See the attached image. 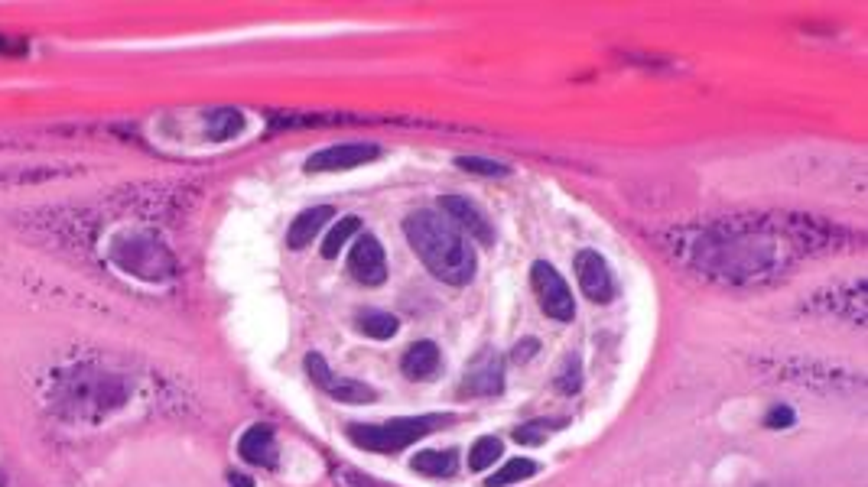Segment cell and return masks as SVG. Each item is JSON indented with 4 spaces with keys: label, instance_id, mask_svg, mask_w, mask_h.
<instances>
[{
    "label": "cell",
    "instance_id": "6da1fadb",
    "mask_svg": "<svg viewBox=\"0 0 868 487\" xmlns=\"http://www.w3.org/2000/svg\"><path fill=\"white\" fill-rule=\"evenodd\" d=\"M404 234H407V244L413 247V254L423 260V267L430 270L436 280H443L449 286L472 283L475 250L469 238H465L443 212H430V208L410 212L404 221Z\"/></svg>",
    "mask_w": 868,
    "mask_h": 487
},
{
    "label": "cell",
    "instance_id": "7a4b0ae2",
    "mask_svg": "<svg viewBox=\"0 0 868 487\" xmlns=\"http://www.w3.org/2000/svg\"><path fill=\"white\" fill-rule=\"evenodd\" d=\"M446 423L449 416H397L387 419V423H352L348 439L365 452H400L413 442L433 436Z\"/></svg>",
    "mask_w": 868,
    "mask_h": 487
},
{
    "label": "cell",
    "instance_id": "3957f363",
    "mask_svg": "<svg viewBox=\"0 0 868 487\" xmlns=\"http://www.w3.org/2000/svg\"><path fill=\"white\" fill-rule=\"evenodd\" d=\"M111 257L121 263L127 273L140 276L147 283H160L173 273V257L153 234L124 231L111 241Z\"/></svg>",
    "mask_w": 868,
    "mask_h": 487
},
{
    "label": "cell",
    "instance_id": "277c9868",
    "mask_svg": "<svg viewBox=\"0 0 868 487\" xmlns=\"http://www.w3.org/2000/svg\"><path fill=\"white\" fill-rule=\"evenodd\" d=\"M530 283H534V293L540 299V309L550 315L556 322H573L576 315V299L569 293L566 280L560 276V270L553 267L547 260H537L530 267Z\"/></svg>",
    "mask_w": 868,
    "mask_h": 487
},
{
    "label": "cell",
    "instance_id": "5b68a950",
    "mask_svg": "<svg viewBox=\"0 0 868 487\" xmlns=\"http://www.w3.org/2000/svg\"><path fill=\"white\" fill-rule=\"evenodd\" d=\"M306 374L313 377V384L322 393H329V397L339 400V403H374V400H378V393H374L368 384H361V380L332 374V367L326 364V358L316 354V351L306 354Z\"/></svg>",
    "mask_w": 868,
    "mask_h": 487
},
{
    "label": "cell",
    "instance_id": "8992f818",
    "mask_svg": "<svg viewBox=\"0 0 868 487\" xmlns=\"http://www.w3.org/2000/svg\"><path fill=\"white\" fill-rule=\"evenodd\" d=\"M573 267H576V280L582 293H586V299L599 302V306L615 299V276L599 250H579Z\"/></svg>",
    "mask_w": 868,
    "mask_h": 487
},
{
    "label": "cell",
    "instance_id": "52a82bcc",
    "mask_svg": "<svg viewBox=\"0 0 868 487\" xmlns=\"http://www.w3.org/2000/svg\"><path fill=\"white\" fill-rule=\"evenodd\" d=\"M504 387V364L495 348H482L462 374L465 397H495Z\"/></svg>",
    "mask_w": 868,
    "mask_h": 487
},
{
    "label": "cell",
    "instance_id": "ba28073f",
    "mask_svg": "<svg viewBox=\"0 0 868 487\" xmlns=\"http://www.w3.org/2000/svg\"><path fill=\"white\" fill-rule=\"evenodd\" d=\"M378 156H381V147H374V143H339V147H326L313 153L303 163V169L306 173H339V169L365 166L371 160H378Z\"/></svg>",
    "mask_w": 868,
    "mask_h": 487
},
{
    "label": "cell",
    "instance_id": "9c48e42d",
    "mask_svg": "<svg viewBox=\"0 0 868 487\" xmlns=\"http://www.w3.org/2000/svg\"><path fill=\"white\" fill-rule=\"evenodd\" d=\"M348 273H352L361 286H381L387 280L384 247L374 234H361L355 241L352 254H348Z\"/></svg>",
    "mask_w": 868,
    "mask_h": 487
},
{
    "label": "cell",
    "instance_id": "30bf717a",
    "mask_svg": "<svg viewBox=\"0 0 868 487\" xmlns=\"http://www.w3.org/2000/svg\"><path fill=\"white\" fill-rule=\"evenodd\" d=\"M439 205H443V215L456 225L465 238H475L478 244H495V228H491V221L482 215V208L472 205L469 199H462V195H443L439 199Z\"/></svg>",
    "mask_w": 868,
    "mask_h": 487
},
{
    "label": "cell",
    "instance_id": "8fae6325",
    "mask_svg": "<svg viewBox=\"0 0 868 487\" xmlns=\"http://www.w3.org/2000/svg\"><path fill=\"white\" fill-rule=\"evenodd\" d=\"M238 452H241L244 462H251V465H257V468H277V455H280V452H277L274 429L264 426V423L251 426V429L241 436Z\"/></svg>",
    "mask_w": 868,
    "mask_h": 487
},
{
    "label": "cell",
    "instance_id": "7c38bea8",
    "mask_svg": "<svg viewBox=\"0 0 868 487\" xmlns=\"http://www.w3.org/2000/svg\"><path fill=\"white\" fill-rule=\"evenodd\" d=\"M332 205H316V208H306V212H300L293 218V225L287 231V244L290 250H303L306 244L316 241V234L322 231L332 221Z\"/></svg>",
    "mask_w": 868,
    "mask_h": 487
},
{
    "label": "cell",
    "instance_id": "4fadbf2b",
    "mask_svg": "<svg viewBox=\"0 0 868 487\" xmlns=\"http://www.w3.org/2000/svg\"><path fill=\"white\" fill-rule=\"evenodd\" d=\"M436 371H439V348L433 345V341H417V345L407 348L404 374L410 380H426V377H433Z\"/></svg>",
    "mask_w": 868,
    "mask_h": 487
},
{
    "label": "cell",
    "instance_id": "5bb4252c",
    "mask_svg": "<svg viewBox=\"0 0 868 487\" xmlns=\"http://www.w3.org/2000/svg\"><path fill=\"white\" fill-rule=\"evenodd\" d=\"M410 468L417 471V475H426V478H452L456 475V452H433V449H426V452H417L413 455V462H410Z\"/></svg>",
    "mask_w": 868,
    "mask_h": 487
},
{
    "label": "cell",
    "instance_id": "9a60e30c",
    "mask_svg": "<svg viewBox=\"0 0 868 487\" xmlns=\"http://www.w3.org/2000/svg\"><path fill=\"white\" fill-rule=\"evenodd\" d=\"M355 325H358L361 335H368V338H374V341L394 338L397 328H400L397 315H391V312H374V309H371V312H361Z\"/></svg>",
    "mask_w": 868,
    "mask_h": 487
},
{
    "label": "cell",
    "instance_id": "2e32d148",
    "mask_svg": "<svg viewBox=\"0 0 868 487\" xmlns=\"http://www.w3.org/2000/svg\"><path fill=\"white\" fill-rule=\"evenodd\" d=\"M241 130H244V117H241V111H235V108H218V111L209 114V137H212L215 143L238 137Z\"/></svg>",
    "mask_w": 868,
    "mask_h": 487
},
{
    "label": "cell",
    "instance_id": "e0dca14e",
    "mask_svg": "<svg viewBox=\"0 0 868 487\" xmlns=\"http://www.w3.org/2000/svg\"><path fill=\"white\" fill-rule=\"evenodd\" d=\"M534 475H537V462H530V458H511V462H504L495 475L485 481V487H508V484L527 481Z\"/></svg>",
    "mask_w": 868,
    "mask_h": 487
},
{
    "label": "cell",
    "instance_id": "ac0fdd59",
    "mask_svg": "<svg viewBox=\"0 0 868 487\" xmlns=\"http://www.w3.org/2000/svg\"><path fill=\"white\" fill-rule=\"evenodd\" d=\"M358 228H361V218H355V215H348V218L339 221V225H332L329 234H326V241H322V257H326V260L339 257L342 247L358 234Z\"/></svg>",
    "mask_w": 868,
    "mask_h": 487
},
{
    "label": "cell",
    "instance_id": "d6986e66",
    "mask_svg": "<svg viewBox=\"0 0 868 487\" xmlns=\"http://www.w3.org/2000/svg\"><path fill=\"white\" fill-rule=\"evenodd\" d=\"M501 452H504L501 439H495V436H482V439H478V442L472 445V452H469V468H472V471H488L491 465H498Z\"/></svg>",
    "mask_w": 868,
    "mask_h": 487
},
{
    "label": "cell",
    "instance_id": "ffe728a7",
    "mask_svg": "<svg viewBox=\"0 0 868 487\" xmlns=\"http://www.w3.org/2000/svg\"><path fill=\"white\" fill-rule=\"evenodd\" d=\"M456 166L465 169V173H472V176H488V179L508 176V173H511V166H504V163H498V160H485V156H459Z\"/></svg>",
    "mask_w": 868,
    "mask_h": 487
},
{
    "label": "cell",
    "instance_id": "44dd1931",
    "mask_svg": "<svg viewBox=\"0 0 868 487\" xmlns=\"http://www.w3.org/2000/svg\"><path fill=\"white\" fill-rule=\"evenodd\" d=\"M560 426H563V423H550V419H534V423H524V426L514 429V442H521V445H540L553 429H560Z\"/></svg>",
    "mask_w": 868,
    "mask_h": 487
},
{
    "label": "cell",
    "instance_id": "7402d4cb",
    "mask_svg": "<svg viewBox=\"0 0 868 487\" xmlns=\"http://www.w3.org/2000/svg\"><path fill=\"white\" fill-rule=\"evenodd\" d=\"M582 387V364L576 354H569V358L563 361V371L556 374V390L566 393V397H573V393H579Z\"/></svg>",
    "mask_w": 868,
    "mask_h": 487
},
{
    "label": "cell",
    "instance_id": "603a6c76",
    "mask_svg": "<svg viewBox=\"0 0 868 487\" xmlns=\"http://www.w3.org/2000/svg\"><path fill=\"white\" fill-rule=\"evenodd\" d=\"M790 423H794V410H790V406H774V413L768 416V426L781 429V426H790Z\"/></svg>",
    "mask_w": 868,
    "mask_h": 487
},
{
    "label": "cell",
    "instance_id": "cb8c5ba5",
    "mask_svg": "<svg viewBox=\"0 0 868 487\" xmlns=\"http://www.w3.org/2000/svg\"><path fill=\"white\" fill-rule=\"evenodd\" d=\"M228 481H231V487H254V481L248 475H238V471H231Z\"/></svg>",
    "mask_w": 868,
    "mask_h": 487
},
{
    "label": "cell",
    "instance_id": "d4e9b609",
    "mask_svg": "<svg viewBox=\"0 0 868 487\" xmlns=\"http://www.w3.org/2000/svg\"><path fill=\"white\" fill-rule=\"evenodd\" d=\"M0 52H7V39H0Z\"/></svg>",
    "mask_w": 868,
    "mask_h": 487
}]
</instances>
